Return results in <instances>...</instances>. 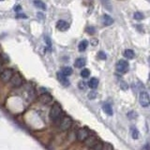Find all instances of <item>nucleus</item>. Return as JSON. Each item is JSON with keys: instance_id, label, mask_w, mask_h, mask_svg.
I'll return each mask as SVG.
<instances>
[{"instance_id": "4", "label": "nucleus", "mask_w": 150, "mask_h": 150, "mask_svg": "<svg viewBox=\"0 0 150 150\" xmlns=\"http://www.w3.org/2000/svg\"><path fill=\"white\" fill-rule=\"evenodd\" d=\"M139 101L140 104L143 107H147L150 104V97L148 95V93L145 91L141 92L139 96Z\"/></svg>"}, {"instance_id": "31", "label": "nucleus", "mask_w": 150, "mask_h": 150, "mask_svg": "<svg viewBox=\"0 0 150 150\" xmlns=\"http://www.w3.org/2000/svg\"><path fill=\"white\" fill-rule=\"evenodd\" d=\"M17 18H26V16L25 15V14H18V15H16Z\"/></svg>"}, {"instance_id": "16", "label": "nucleus", "mask_w": 150, "mask_h": 150, "mask_svg": "<svg viewBox=\"0 0 150 150\" xmlns=\"http://www.w3.org/2000/svg\"><path fill=\"white\" fill-rule=\"evenodd\" d=\"M87 46H88V41L84 40H82V41L79 43V45H78V49H79L80 52H84V51L86 50Z\"/></svg>"}, {"instance_id": "13", "label": "nucleus", "mask_w": 150, "mask_h": 150, "mask_svg": "<svg viewBox=\"0 0 150 150\" xmlns=\"http://www.w3.org/2000/svg\"><path fill=\"white\" fill-rule=\"evenodd\" d=\"M103 23H104L105 25H111L114 23V19L110 15H108V14H104L103 15Z\"/></svg>"}, {"instance_id": "29", "label": "nucleus", "mask_w": 150, "mask_h": 150, "mask_svg": "<svg viewBox=\"0 0 150 150\" xmlns=\"http://www.w3.org/2000/svg\"><path fill=\"white\" fill-rule=\"evenodd\" d=\"M78 86H79L80 89H86V83H84V82H80Z\"/></svg>"}, {"instance_id": "19", "label": "nucleus", "mask_w": 150, "mask_h": 150, "mask_svg": "<svg viewBox=\"0 0 150 150\" xmlns=\"http://www.w3.org/2000/svg\"><path fill=\"white\" fill-rule=\"evenodd\" d=\"M61 72H62L63 75H65V76L67 77V76H69V75L72 74V69L69 67H65L62 69V71Z\"/></svg>"}, {"instance_id": "35", "label": "nucleus", "mask_w": 150, "mask_h": 150, "mask_svg": "<svg viewBox=\"0 0 150 150\" xmlns=\"http://www.w3.org/2000/svg\"><path fill=\"white\" fill-rule=\"evenodd\" d=\"M149 76H150V75H149ZM149 80H150V77H149Z\"/></svg>"}, {"instance_id": "20", "label": "nucleus", "mask_w": 150, "mask_h": 150, "mask_svg": "<svg viewBox=\"0 0 150 150\" xmlns=\"http://www.w3.org/2000/svg\"><path fill=\"white\" fill-rule=\"evenodd\" d=\"M101 3H102V5L104 6V8L107 9V11H112V5L110 3V0H101Z\"/></svg>"}, {"instance_id": "10", "label": "nucleus", "mask_w": 150, "mask_h": 150, "mask_svg": "<svg viewBox=\"0 0 150 150\" xmlns=\"http://www.w3.org/2000/svg\"><path fill=\"white\" fill-rule=\"evenodd\" d=\"M84 142H86V146H88V147H94L96 145V144L98 143V141H97L95 136H88V138L86 141H84Z\"/></svg>"}, {"instance_id": "9", "label": "nucleus", "mask_w": 150, "mask_h": 150, "mask_svg": "<svg viewBox=\"0 0 150 150\" xmlns=\"http://www.w3.org/2000/svg\"><path fill=\"white\" fill-rule=\"evenodd\" d=\"M56 28L60 31H66L69 28V23L64 20H59L56 23Z\"/></svg>"}, {"instance_id": "15", "label": "nucleus", "mask_w": 150, "mask_h": 150, "mask_svg": "<svg viewBox=\"0 0 150 150\" xmlns=\"http://www.w3.org/2000/svg\"><path fill=\"white\" fill-rule=\"evenodd\" d=\"M98 86V80L97 78H92V79H90V81L88 82V86L92 89L97 88Z\"/></svg>"}, {"instance_id": "33", "label": "nucleus", "mask_w": 150, "mask_h": 150, "mask_svg": "<svg viewBox=\"0 0 150 150\" xmlns=\"http://www.w3.org/2000/svg\"><path fill=\"white\" fill-rule=\"evenodd\" d=\"M92 44H93V45H97V44H98V40H92Z\"/></svg>"}, {"instance_id": "27", "label": "nucleus", "mask_w": 150, "mask_h": 150, "mask_svg": "<svg viewBox=\"0 0 150 150\" xmlns=\"http://www.w3.org/2000/svg\"><path fill=\"white\" fill-rule=\"evenodd\" d=\"M102 150H112V146L110 144H103Z\"/></svg>"}, {"instance_id": "24", "label": "nucleus", "mask_w": 150, "mask_h": 150, "mask_svg": "<svg viewBox=\"0 0 150 150\" xmlns=\"http://www.w3.org/2000/svg\"><path fill=\"white\" fill-rule=\"evenodd\" d=\"M93 148H94V150H102V148H103V144H101L100 142H98L96 144V145Z\"/></svg>"}, {"instance_id": "7", "label": "nucleus", "mask_w": 150, "mask_h": 150, "mask_svg": "<svg viewBox=\"0 0 150 150\" xmlns=\"http://www.w3.org/2000/svg\"><path fill=\"white\" fill-rule=\"evenodd\" d=\"M11 86L12 87H15V88H19L23 86V80L21 77V75L19 74H14L13 77L11 80Z\"/></svg>"}, {"instance_id": "22", "label": "nucleus", "mask_w": 150, "mask_h": 150, "mask_svg": "<svg viewBox=\"0 0 150 150\" xmlns=\"http://www.w3.org/2000/svg\"><path fill=\"white\" fill-rule=\"evenodd\" d=\"M81 76L84 79L88 78L89 76H90V70H89L88 69H83L81 71Z\"/></svg>"}, {"instance_id": "1", "label": "nucleus", "mask_w": 150, "mask_h": 150, "mask_svg": "<svg viewBox=\"0 0 150 150\" xmlns=\"http://www.w3.org/2000/svg\"><path fill=\"white\" fill-rule=\"evenodd\" d=\"M49 115L51 120L54 122H57L61 119V116H62V108H61L59 103H54L52 106Z\"/></svg>"}, {"instance_id": "6", "label": "nucleus", "mask_w": 150, "mask_h": 150, "mask_svg": "<svg viewBox=\"0 0 150 150\" xmlns=\"http://www.w3.org/2000/svg\"><path fill=\"white\" fill-rule=\"evenodd\" d=\"M89 136V132L86 129L84 128H81L77 130L76 132V137H77V140L80 141V142H84Z\"/></svg>"}, {"instance_id": "12", "label": "nucleus", "mask_w": 150, "mask_h": 150, "mask_svg": "<svg viewBox=\"0 0 150 150\" xmlns=\"http://www.w3.org/2000/svg\"><path fill=\"white\" fill-rule=\"evenodd\" d=\"M102 110L104 111V112L107 114L108 115H112V114H114V112H112V108L109 103H105V104H103Z\"/></svg>"}, {"instance_id": "8", "label": "nucleus", "mask_w": 150, "mask_h": 150, "mask_svg": "<svg viewBox=\"0 0 150 150\" xmlns=\"http://www.w3.org/2000/svg\"><path fill=\"white\" fill-rule=\"evenodd\" d=\"M40 101L41 103H43V104H50L53 101V97L49 93H43L40 97Z\"/></svg>"}, {"instance_id": "26", "label": "nucleus", "mask_w": 150, "mask_h": 150, "mask_svg": "<svg viewBox=\"0 0 150 150\" xmlns=\"http://www.w3.org/2000/svg\"><path fill=\"white\" fill-rule=\"evenodd\" d=\"M98 58H100V59H102V60H105L106 59V54H105L104 52H102V51L98 52Z\"/></svg>"}, {"instance_id": "34", "label": "nucleus", "mask_w": 150, "mask_h": 150, "mask_svg": "<svg viewBox=\"0 0 150 150\" xmlns=\"http://www.w3.org/2000/svg\"><path fill=\"white\" fill-rule=\"evenodd\" d=\"M0 1H3V0H0Z\"/></svg>"}, {"instance_id": "11", "label": "nucleus", "mask_w": 150, "mask_h": 150, "mask_svg": "<svg viewBox=\"0 0 150 150\" xmlns=\"http://www.w3.org/2000/svg\"><path fill=\"white\" fill-rule=\"evenodd\" d=\"M57 79L59 80V82L62 83V84H64V86H69V80L67 79V77L65 76V75H63L62 74V72H58L57 73Z\"/></svg>"}, {"instance_id": "5", "label": "nucleus", "mask_w": 150, "mask_h": 150, "mask_svg": "<svg viewBox=\"0 0 150 150\" xmlns=\"http://www.w3.org/2000/svg\"><path fill=\"white\" fill-rule=\"evenodd\" d=\"M129 65L126 60H119L116 64V70L120 73H126L129 70Z\"/></svg>"}, {"instance_id": "3", "label": "nucleus", "mask_w": 150, "mask_h": 150, "mask_svg": "<svg viewBox=\"0 0 150 150\" xmlns=\"http://www.w3.org/2000/svg\"><path fill=\"white\" fill-rule=\"evenodd\" d=\"M13 75L14 73L11 69H5L3 71L0 73V80H1L3 83H8V82H11Z\"/></svg>"}, {"instance_id": "28", "label": "nucleus", "mask_w": 150, "mask_h": 150, "mask_svg": "<svg viewBox=\"0 0 150 150\" xmlns=\"http://www.w3.org/2000/svg\"><path fill=\"white\" fill-rule=\"evenodd\" d=\"M120 86H121V88H122V89H123V90H128V89H129V86H128V83H125V82H121Z\"/></svg>"}, {"instance_id": "21", "label": "nucleus", "mask_w": 150, "mask_h": 150, "mask_svg": "<svg viewBox=\"0 0 150 150\" xmlns=\"http://www.w3.org/2000/svg\"><path fill=\"white\" fill-rule=\"evenodd\" d=\"M130 134H131V137H132L133 139H138V137H139L138 130L136 128H134V127L130 129Z\"/></svg>"}, {"instance_id": "17", "label": "nucleus", "mask_w": 150, "mask_h": 150, "mask_svg": "<svg viewBox=\"0 0 150 150\" xmlns=\"http://www.w3.org/2000/svg\"><path fill=\"white\" fill-rule=\"evenodd\" d=\"M74 65L76 68H79V69L83 68V67H84V65H86V59L84 58H77L76 61H75Z\"/></svg>"}, {"instance_id": "32", "label": "nucleus", "mask_w": 150, "mask_h": 150, "mask_svg": "<svg viewBox=\"0 0 150 150\" xmlns=\"http://www.w3.org/2000/svg\"><path fill=\"white\" fill-rule=\"evenodd\" d=\"M95 97H96V93L95 92H93V95H92V94H89V98H93Z\"/></svg>"}, {"instance_id": "2", "label": "nucleus", "mask_w": 150, "mask_h": 150, "mask_svg": "<svg viewBox=\"0 0 150 150\" xmlns=\"http://www.w3.org/2000/svg\"><path fill=\"white\" fill-rule=\"evenodd\" d=\"M72 125V119L69 116H64L63 118L60 119L59 122V128L61 130H68L70 129V127Z\"/></svg>"}, {"instance_id": "23", "label": "nucleus", "mask_w": 150, "mask_h": 150, "mask_svg": "<svg viewBox=\"0 0 150 150\" xmlns=\"http://www.w3.org/2000/svg\"><path fill=\"white\" fill-rule=\"evenodd\" d=\"M133 17H134L135 20L140 21V20H143V19H144V14H143L142 12H139V11H138V12H135V13H134Z\"/></svg>"}, {"instance_id": "30", "label": "nucleus", "mask_w": 150, "mask_h": 150, "mask_svg": "<svg viewBox=\"0 0 150 150\" xmlns=\"http://www.w3.org/2000/svg\"><path fill=\"white\" fill-rule=\"evenodd\" d=\"M21 6L20 5H18V6H15V8H14V11H21Z\"/></svg>"}, {"instance_id": "25", "label": "nucleus", "mask_w": 150, "mask_h": 150, "mask_svg": "<svg viewBox=\"0 0 150 150\" xmlns=\"http://www.w3.org/2000/svg\"><path fill=\"white\" fill-rule=\"evenodd\" d=\"M86 32L88 33V34H90V35H93L94 33L96 32V29H95V27H93V26H89L86 28Z\"/></svg>"}, {"instance_id": "18", "label": "nucleus", "mask_w": 150, "mask_h": 150, "mask_svg": "<svg viewBox=\"0 0 150 150\" xmlns=\"http://www.w3.org/2000/svg\"><path fill=\"white\" fill-rule=\"evenodd\" d=\"M34 5L39 8H41V9H46V5L41 1V0H35L34 1Z\"/></svg>"}, {"instance_id": "14", "label": "nucleus", "mask_w": 150, "mask_h": 150, "mask_svg": "<svg viewBox=\"0 0 150 150\" xmlns=\"http://www.w3.org/2000/svg\"><path fill=\"white\" fill-rule=\"evenodd\" d=\"M123 55L125 56L126 58H128V59H132V58L135 57V53H134V52H133L132 50L127 49V50H125Z\"/></svg>"}]
</instances>
